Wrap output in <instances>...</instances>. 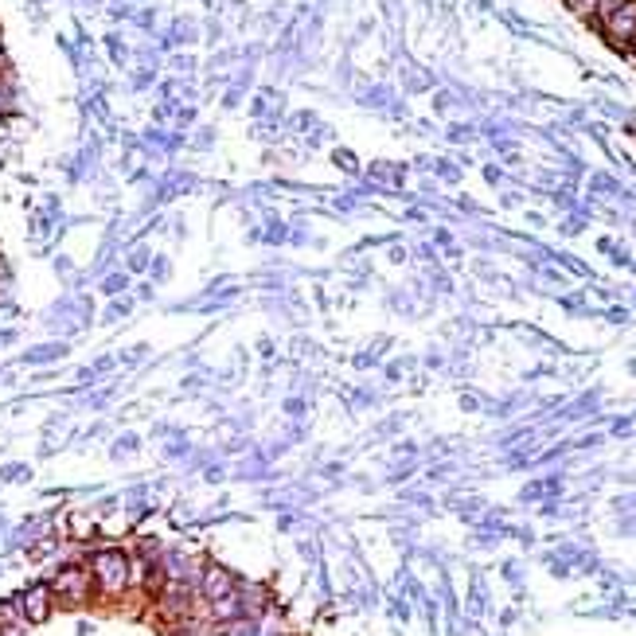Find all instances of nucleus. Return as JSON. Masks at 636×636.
Masks as SVG:
<instances>
[{"mask_svg":"<svg viewBox=\"0 0 636 636\" xmlns=\"http://www.w3.org/2000/svg\"><path fill=\"white\" fill-rule=\"evenodd\" d=\"M0 67H4V47H0Z\"/></svg>","mask_w":636,"mask_h":636,"instance_id":"obj_9","label":"nucleus"},{"mask_svg":"<svg viewBox=\"0 0 636 636\" xmlns=\"http://www.w3.org/2000/svg\"><path fill=\"white\" fill-rule=\"evenodd\" d=\"M90 531H94V527H90V523H86V520H82V515H74V535H79V538H86V535H90Z\"/></svg>","mask_w":636,"mask_h":636,"instance_id":"obj_7","label":"nucleus"},{"mask_svg":"<svg viewBox=\"0 0 636 636\" xmlns=\"http://www.w3.org/2000/svg\"><path fill=\"white\" fill-rule=\"evenodd\" d=\"M51 594L59 601H67V606H82V601H90L94 594V578L86 566H63L55 581H51Z\"/></svg>","mask_w":636,"mask_h":636,"instance_id":"obj_2","label":"nucleus"},{"mask_svg":"<svg viewBox=\"0 0 636 636\" xmlns=\"http://www.w3.org/2000/svg\"><path fill=\"white\" fill-rule=\"evenodd\" d=\"M90 578H94V589H98L102 598H122L129 589V558L122 551H114V547H106L90 558Z\"/></svg>","mask_w":636,"mask_h":636,"instance_id":"obj_1","label":"nucleus"},{"mask_svg":"<svg viewBox=\"0 0 636 636\" xmlns=\"http://www.w3.org/2000/svg\"><path fill=\"white\" fill-rule=\"evenodd\" d=\"M8 621H13V606H0V629H4Z\"/></svg>","mask_w":636,"mask_h":636,"instance_id":"obj_8","label":"nucleus"},{"mask_svg":"<svg viewBox=\"0 0 636 636\" xmlns=\"http://www.w3.org/2000/svg\"><path fill=\"white\" fill-rule=\"evenodd\" d=\"M606 36L613 43H636V0H621L613 13H606Z\"/></svg>","mask_w":636,"mask_h":636,"instance_id":"obj_3","label":"nucleus"},{"mask_svg":"<svg viewBox=\"0 0 636 636\" xmlns=\"http://www.w3.org/2000/svg\"><path fill=\"white\" fill-rule=\"evenodd\" d=\"M203 598H208V601L234 598V578H231V570H223V566H215V563L203 570Z\"/></svg>","mask_w":636,"mask_h":636,"instance_id":"obj_5","label":"nucleus"},{"mask_svg":"<svg viewBox=\"0 0 636 636\" xmlns=\"http://www.w3.org/2000/svg\"><path fill=\"white\" fill-rule=\"evenodd\" d=\"M168 589V574H165V566L160 563H145V574H141V594L148 601H157L160 594Z\"/></svg>","mask_w":636,"mask_h":636,"instance_id":"obj_6","label":"nucleus"},{"mask_svg":"<svg viewBox=\"0 0 636 636\" xmlns=\"http://www.w3.org/2000/svg\"><path fill=\"white\" fill-rule=\"evenodd\" d=\"M51 606H55V594H51V586H28L24 594H20V613H24V621L31 624H43L51 617Z\"/></svg>","mask_w":636,"mask_h":636,"instance_id":"obj_4","label":"nucleus"}]
</instances>
